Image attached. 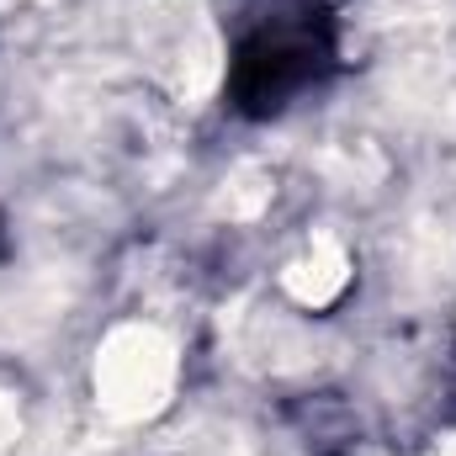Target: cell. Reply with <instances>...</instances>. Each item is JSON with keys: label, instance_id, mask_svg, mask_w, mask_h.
<instances>
[{"label": "cell", "instance_id": "cell-1", "mask_svg": "<svg viewBox=\"0 0 456 456\" xmlns=\"http://www.w3.org/2000/svg\"><path fill=\"white\" fill-rule=\"evenodd\" d=\"M175 345L154 324H117L96 350V403L112 419H149L170 403Z\"/></svg>", "mask_w": 456, "mask_h": 456}, {"label": "cell", "instance_id": "cell-2", "mask_svg": "<svg viewBox=\"0 0 456 456\" xmlns=\"http://www.w3.org/2000/svg\"><path fill=\"white\" fill-rule=\"evenodd\" d=\"M345 260L340 249H330V244H314V255H303V260H292L287 265V292L297 297V303H308V308H324V303H335L345 292Z\"/></svg>", "mask_w": 456, "mask_h": 456}]
</instances>
